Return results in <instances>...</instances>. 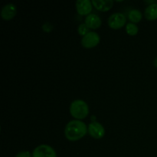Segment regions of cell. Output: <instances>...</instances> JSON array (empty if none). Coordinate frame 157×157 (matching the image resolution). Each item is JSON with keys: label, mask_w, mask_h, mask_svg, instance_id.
<instances>
[{"label": "cell", "mask_w": 157, "mask_h": 157, "mask_svg": "<svg viewBox=\"0 0 157 157\" xmlns=\"http://www.w3.org/2000/svg\"><path fill=\"white\" fill-rule=\"evenodd\" d=\"M87 133V126L84 121L79 120L69 121L64 128V136L71 142H75L82 139Z\"/></svg>", "instance_id": "6da1fadb"}, {"label": "cell", "mask_w": 157, "mask_h": 157, "mask_svg": "<svg viewBox=\"0 0 157 157\" xmlns=\"http://www.w3.org/2000/svg\"><path fill=\"white\" fill-rule=\"evenodd\" d=\"M69 111L75 120L82 121L88 116L89 107L86 101L81 99H77L71 102Z\"/></svg>", "instance_id": "7a4b0ae2"}, {"label": "cell", "mask_w": 157, "mask_h": 157, "mask_svg": "<svg viewBox=\"0 0 157 157\" xmlns=\"http://www.w3.org/2000/svg\"><path fill=\"white\" fill-rule=\"evenodd\" d=\"M107 24L108 26L112 29L118 30V29H122L124 26L127 25V18L125 15L121 12H116L110 15V16L107 20Z\"/></svg>", "instance_id": "3957f363"}, {"label": "cell", "mask_w": 157, "mask_h": 157, "mask_svg": "<svg viewBox=\"0 0 157 157\" xmlns=\"http://www.w3.org/2000/svg\"><path fill=\"white\" fill-rule=\"evenodd\" d=\"M101 41L100 35L96 32H89L88 33L81 38V45L87 49L95 48L99 44Z\"/></svg>", "instance_id": "277c9868"}, {"label": "cell", "mask_w": 157, "mask_h": 157, "mask_svg": "<svg viewBox=\"0 0 157 157\" xmlns=\"http://www.w3.org/2000/svg\"><path fill=\"white\" fill-rule=\"evenodd\" d=\"M32 157H57L55 149L48 144H41L34 149Z\"/></svg>", "instance_id": "5b68a950"}, {"label": "cell", "mask_w": 157, "mask_h": 157, "mask_svg": "<svg viewBox=\"0 0 157 157\" xmlns=\"http://www.w3.org/2000/svg\"><path fill=\"white\" fill-rule=\"evenodd\" d=\"M87 133L94 139H101L105 135V128L101 123L98 121H92L87 126Z\"/></svg>", "instance_id": "8992f818"}, {"label": "cell", "mask_w": 157, "mask_h": 157, "mask_svg": "<svg viewBox=\"0 0 157 157\" xmlns=\"http://www.w3.org/2000/svg\"><path fill=\"white\" fill-rule=\"evenodd\" d=\"M76 10L80 15L87 16L91 14L93 4L90 0H78L75 3Z\"/></svg>", "instance_id": "52a82bcc"}, {"label": "cell", "mask_w": 157, "mask_h": 157, "mask_svg": "<svg viewBox=\"0 0 157 157\" xmlns=\"http://www.w3.org/2000/svg\"><path fill=\"white\" fill-rule=\"evenodd\" d=\"M18 9L14 3H8L1 9V17L4 21H10L16 15Z\"/></svg>", "instance_id": "ba28073f"}, {"label": "cell", "mask_w": 157, "mask_h": 157, "mask_svg": "<svg viewBox=\"0 0 157 157\" xmlns=\"http://www.w3.org/2000/svg\"><path fill=\"white\" fill-rule=\"evenodd\" d=\"M84 23L89 28V29L95 30V29H98L101 27V25H102V20L98 15L91 13L86 16Z\"/></svg>", "instance_id": "9c48e42d"}, {"label": "cell", "mask_w": 157, "mask_h": 157, "mask_svg": "<svg viewBox=\"0 0 157 157\" xmlns=\"http://www.w3.org/2000/svg\"><path fill=\"white\" fill-rule=\"evenodd\" d=\"M93 6L100 12H107L113 8V0H92Z\"/></svg>", "instance_id": "30bf717a"}, {"label": "cell", "mask_w": 157, "mask_h": 157, "mask_svg": "<svg viewBox=\"0 0 157 157\" xmlns=\"http://www.w3.org/2000/svg\"><path fill=\"white\" fill-rule=\"evenodd\" d=\"M144 16L148 21H155L157 19V3L149 5L144 11Z\"/></svg>", "instance_id": "8fae6325"}, {"label": "cell", "mask_w": 157, "mask_h": 157, "mask_svg": "<svg viewBox=\"0 0 157 157\" xmlns=\"http://www.w3.org/2000/svg\"><path fill=\"white\" fill-rule=\"evenodd\" d=\"M142 18V13L138 9H132L128 13L129 20L130 21V22L134 23V24H136V23H139L140 21H141Z\"/></svg>", "instance_id": "7c38bea8"}, {"label": "cell", "mask_w": 157, "mask_h": 157, "mask_svg": "<svg viewBox=\"0 0 157 157\" xmlns=\"http://www.w3.org/2000/svg\"><path fill=\"white\" fill-rule=\"evenodd\" d=\"M126 32L130 36H135L139 32V28L134 23L128 22L126 25Z\"/></svg>", "instance_id": "4fadbf2b"}, {"label": "cell", "mask_w": 157, "mask_h": 157, "mask_svg": "<svg viewBox=\"0 0 157 157\" xmlns=\"http://www.w3.org/2000/svg\"><path fill=\"white\" fill-rule=\"evenodd\" d=\"M89 32V28L86 25L85 23H81L78 27V33L81 36L84 37Z\"/></svg>", "instance_id": "5bb4252c"}, {"label": "cell", "mask_w": 157, "mask_h": 157, "mask_svg": "<svg viewBox=\"0 0 157 157\" xmlns=\"http://www.w3.org/2000/svg\"><path fill=\"white\" fill-rule=\"evenodd\" d=\"M41 29L44 31V32H47V33H49V32H52V30L54 29L53 25L51 24L50 22H44V24L41 26Z\"/></svg>", "instance_id": "9a60e30c"}, {"label": "cell", "mask_w": 157, "mask_h": 157, "mask_svg": "<svg viewBox=\"0 0 157 157\" xmlns=\"http://www.w3.org/2000/svg\"><path fill=\"white\" fill-rule=\"evenodd\" d=\"M15 157H32V154H31L30 152L28 150H24L17 153Z\"/></svg>", "instance_id": "2e32d148"}, {"label": "cell", "mask_w": 157, "mask_h": 157, "mask_svg": "<svg viewBox=\"0 0 157 157\" xmlns=\"http://www.w3.org/2000/svg\"><path fill=\"white\" fill-rule=\"evenodd\" d=\"M153 66L156 67V68H157V57H156V58H155V59L153 60Z\"/></svg>", "instance_id": "e0dca14e"}]
</instances>
